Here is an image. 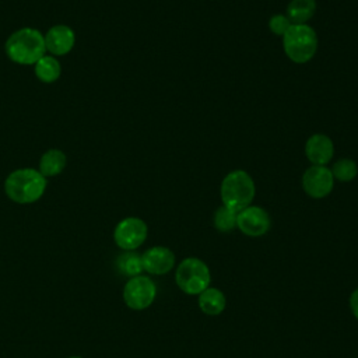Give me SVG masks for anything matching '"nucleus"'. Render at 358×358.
Here are the masks:
<instances>
[{"label": "nucleus", "mask_w": 358, "mask_h": 358, "mask_svg": "<svg viewBox=\"0 0 358 358\" xmlns=\"http://www.w3.org/2000/svg\"><path fill=\"white\" fill-rule=\"evenodd\" d=\"M316 11V0H291L285 15L291 24H306Z\"/></svg>", "instance_id": "nucleus-15"}, {"label": "nucleus", "mask_w": 358, "mask_h": 358, "mask_svg": "<svg viewBox=\"0 0 358 358\" xmlns=\"http://www.w3.org/2000/svg\"><path fill=\"white\" fill-rule=\"evenodd\" d=\"M35 76L42 83H53L60 77L62 67L55 56L43 55L35 64Z\"/></svg>", "instance_id": "nucleus-16"}, {"label": "nucleus", "mask_w": 358, "mask_h": 358, "mask_svg": "<svg viewBox=\"0 0 358 358\" xmlns=\"http://www.w3.org/2000/svg\"><path fill=\"white\" fill-rule=\"evenodd\" d=\"M317 45V35L308 24H292L282 35L284 52L296 64L308 63L316 55Z\"/></svg>", "instance_id": "nucleus-4"}, {"label": "nucleus", "mask_w": 358, "mask_h": 358, "mask_svg": "<svg viewBox=\"0 0 358 358\" xmlns=\"http://www.w3.org/2000/svg\"><path fill=\"white\" fill-rule=\"evenodd\" d=\"M334 186L331 169L323 165H312L302 175V187L305 193L313 199L329 196Z\"/></svg>", "instance_id": "nucleus-8"}, {"label": "nucleus", "mask_w": 358, "mask_h": 358, "mask_svg": "<svg viewBox=\"0 0 358 358\" xmlns=\"http://www.w3.org/2000/svg\"><path fill=\"white\" fill-rule=\"evenodd\" d=\"M67 164V158L64 155L63 151L60 150H49L46 151L39 161V172L45 176H56L59 173H62V171L64 169Z\"/></svg>", "instance_id": "nucleus-14"}, {"label": "nucleus", "mask_w": 358, "mask_h": 358, "mask_svg": "<svg viewBox=\"0 0 358 358\" xmlns=\"http://www.w3.org/2000/svg\"><path fill=\"white\" fill-rule=\"evenodd\" d=\"M331 173H333V178L340 182H350L357 176L358 166L355 161L350 158H341L334 162L331 168Z\"/></svg>", "instance_id": "nucleus-18"}, {"label": "nucleus", "mask_w": 358, "mask_h": 358, "mask_svg": "<svg viewBox=\"0 0 358 358\" xmlns=\"http://www.w3.org/2000/svg\"><path fill=\"white\" fill-rule=\"evenodd\" d=\"M291 25L292 24H291V21L288 20V17L285 14H274L268 20L270 31L275 35H280V36H282Z\"/></svg>", "instance_id": "nucleus-20"}, {"label": "nucleus", "mask_w": 358, "mask_h": 358, "mask_svg": "<svg viewBox=\"0 0 358 358\" xmlns=\"http://www.w3.org/2000/svg\"><path fill=\"white\" fill-rule=\"evenodd\" d=\"M46 189V178L36 169L21 168L11 172L6 182L4 190L8 199L20 204H28L39 200Z\"/></svg>", "instance_id": "nucleus-2"}, {"label": "nucleus", "mask_w": 358, "mask_h": 358, "mask_svg": "<svg viewBox=\"0 0 358 358\" xmlns=\"http://www.w3.org/2000/svg\"><path fill=\"white\" fill-rule=\"evenodd\" d=\"M46 52L45 36L35 28H21L6 42V53L17 64L32 66Z\"/></svg>", "instance_id": "nucleus-1"}, {"label": "nucleus", "mask_w": 358, "mask_h": 358, "mask_svg": "<svg viewBox=\"0 0 358 358\" xmlns=\"http://www.w3.org/2000/svg\"><path fill=\"white\" fill-rule=\"evenodd\" d=\"M334 144L331 138L326 134L316 133L310 136L305 144V155L312 162V165H323L333 158Z\"/></svg>", "instance_id": "nucleus-12"}, {"label": "nucleus", "mask_w": 358, "mask_h": 358, "mask_svg": "<svg viewBox=\"0 0 358 358\" xmlns=\"http://www.w3.org/2000/svg\"><path fill=\"white\" fill-rule=\"evenodd\" d=\"M157 295L154 281L145 275L131 277L123 288V299L126 305L134 310L148 308Z\"/></svg>", "instance_id": "nucleus-6"}, {"label": "nucleus", "mask_w": 358, "mask_h": 358, "mask_svg": "<svg viewBox=\"0 0 358 358\" xmlns=\"http://www.w3.org/2000/svg\"><path fill=\"white\" fill-rule=\"evenodd\" d=\"M143 268L155 275L169 273L175 266V255L166 246H154L141 255Z\"/></svg>", "instance_id": "nucleus-10"}, {"label": "nucleus", "mask_w": 358, "mask_h": 358, "mask_svg": "<svg viewBox=\"0 0 358 358\" xmlns=\"http://www.w3.org/2000/svg\"><path fill=\"white\" fill-rule=\"evenodd\" d=\"M255 193L256 186L252 176L242 169H236L227 173L220 187L222 206L236 213L250 206Z\"/></svg>", "instance_id": "nucleus-3"}, {"label": "nucleus", "mask_w": 358, "mask_h": 358, "mask_svg": "<svg viewBox=\"0 0 358 358\" xmlns=\"http://www.w3.org/2000/svg\"><path fill=\"white\" fill-rule=\"evenodd\" d=\"M270 225L268 213L259 206H248L236 215V228L248 236H262L270 229Z\"/></svg>", "instance_id": "nucleus-9"}, {"label": "nucleus", "mask_w": 358, "mask_h": 358, "mask_svg": "<svg viewBox=\"0 0 358 358\" xmlns=\"http://www.w3.org/2000/svg\"><path fill=\"white\" fill-rule=\"evenodd\" d=\"M236 215L238 213L221 206L214 213V227L221 232H228L236 228Z\"/></svg>", "instance_id": "nucleus-19"}, {"label": "nucleus", "mask_w": 358, "mask_h": 358, "mask_svg": "<svg viewBox=\"0 0 358 358\" xmlns=\"http://www.w3.org/2000/svg\"><path fill=\"white\" fill-rule=\"evenodd\" d=\"M147 232V224L141 218L127 217L116 225L113 239L120 249L134 250L144 243Z\"/></svg>", "instance_id": "nucleus-7"}, {"label": "nucleus", "mask_w": 358, "mask_h": 358, "mask_svg": "<svg viewBox=\"0 0 358 358\" xmlns=\"http://www.w3.org/2000/svg\"><path fill=\"white\" fill-rule=\"evenodd\" d=\"M350 308H351L352 315L358 319V288L354 289L350 296Z\"/></svg>", "instance_id": "nucleus-21"}, {"label": "nucleus", "mask_w": 358, "mask_h": 358, "mask_svg": "<svg viewBox=\"0 0 358 358\" xmlns=\"http://www.w3.org/2000/svg\"><path fill=\"white\" fill-rule=\"evenodd\" d=\"M175 281L185 294L199 295L210 287V268L201 259L187 257L179 263L175 273Z\"/></svg>", "instance_id": "nucleus-5"}, {"label": "nucleus", "mask_w": 358, "mask_h": 358, "mask_svg": "<svg viewBox=\"0 0 358 358\" xmlns=\"http://www.w3.org/2000/svg\"><path fill=\"white\" fill-rule=\"evenodd\" d=\"M117 268H119V271L122 274L129 275V277L140 275V273L144 270L143 268L141 256L138 253L127 250L126 253L119 256V259H117Z\"/></svg>", "instance_id": "nucleus-17"}, {"label": "nucleus", "mask_w": 358, "mask_h": 358, "mask_svg": "<svg viewBox=\"0 0 358 358\" xmlns=\"http://www.w3.org/2000/svg\"><path fill=\"white\" fill-rule=\"evenodd\" d=\"M76 42L73 29L67 25H55L45 35V48L53 56L67 55Z\"/></svg>", "instance_id": "nucleus-11"}, {"label": "nucleus", "mask_w": 358, "mask_h": 358, "mask_svg": "<svg viewBox=\"0 0 358 358\" xmlns=\"http://www.w3.org/2000/svg\"><path fill=\"white\" fill-rule=\"evenodd\" d=\"M225 305H227L225 295L218 288L208 287L201 294H199V308L201 309L203 313L208 316H217L222 313V310L225 309Z\"/></svg>", "instance_id": "nucleus-13"}, {"label": "nucleus", "mask_w": 358, "mask_h": 358, "mask_svg": "<svg viewBox=\"0 0 358 358\" xmlns=\"http://www.w3.org/2000/svg\"><path fill=\"white\" fill-rule=\"evenodd\" d=\"M70 358H81V357H70Z\"/></svg>", "instance_id": "nucleus-22"}]
</instances>
